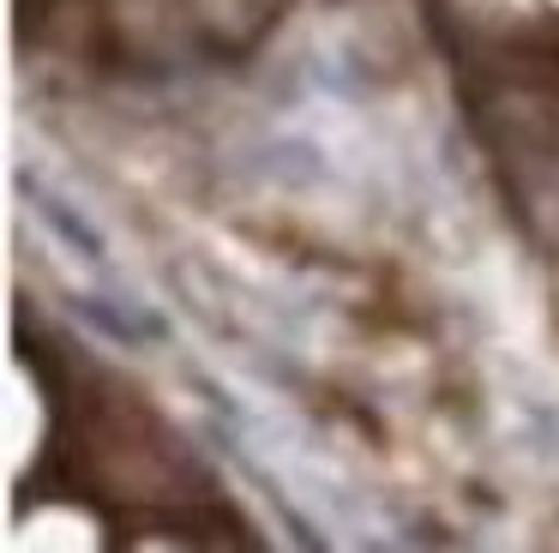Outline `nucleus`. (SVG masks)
I'll list each match as a JSON object with an SVG mask.
<instances>
[{"instance_id": "1", "label": "nucleus", "mask_w": 559, "mask_h": 553, "mask_svg": "<svg viewBox=\"0 0 559 553\" xmlns=\"http://www.w3.org/2000/svg\"><path fill=\"white\" fill-rule=\"evenodd\" d=\"M25 192H31V204H37V211L49 216V223L61 228L67 240H73V252H85L91 264H103V235H97V228L85 223V216H79V211H67V204L55 199L49 187H43V180H25Z\"/></svg>"}]
</instances>
